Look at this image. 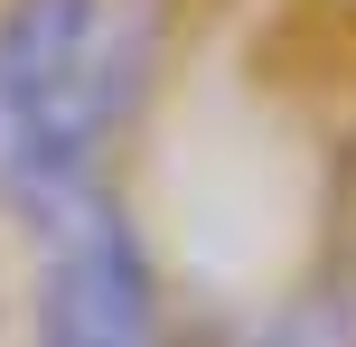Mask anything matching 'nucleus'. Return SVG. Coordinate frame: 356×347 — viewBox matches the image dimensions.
Instances as JSON below:
<instances>
[{"instance_id":"nucleus-1","label":"nucleus","mask_w":356,"mask_h":347,"mask_svg":"<svg viewBox=\"0 0 356 347\" xmlns=\"http://www.w3.org/2000/svg\"><path fill=\"white\" fill-rule=\"evenodd\" d=\"M160 56L150 0H0V207L19 225L104 188Z\"/></svg>"},{"instance_id":"nucleus-2","label":"nucleus","mask_w":356,"mask_h":347,"mask_svg":"<svg viewBox=\"0 0 356 347\" xmlns=\"http://www.w3.org/2000/svg\"><path fill=\"white\" fill-rule=\"evenodd\" d=\"M29 347H169L150 235L113 188L29 225Z\"/></svg>"},{"instance_id":"nucleus-3","label":"nucleus","mask_w":356,"mask_h":347,"mask_svg":"<svg viewBox=\"0 0 356 347\" xmlns=\"http://www.w3.org/2000/svg\"><path fill=\"white\" fill-rule=\"evenodd\" d=\"M244 347H356V263H319V273H300V282L244 329Z\"/></svg>"}]
</instances>
